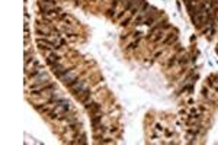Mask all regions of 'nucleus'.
<instances>
[{
	"instance_id": "2",
	"label": "nucleus",
	"mask_w": 218,
	"mask_h": 145,
	"mask_svg": "<svg viewBox=\"0 0 218 145\" xmlns=\"http://www.w3.org/2000/svg\"><path fill=\"white\" fill-rule=\"evenodd\" d=\"M68 89H70V92H71L73 94H74V96H76V97H77V96H80V94L83 93V92H84V90H86L87 89V86H86V83H84V81H83V80H76V81H74V83H73L71 86L68 87Z\"/></svg>"
},
{
	"instance_id": "4",
	"label": "nucleus",
	"mask_w": 218,
	"mask_h": 145,
	"mask_svg": "<svg viewBox=\"0 0 218 145\" xmlns=\"http://www.w3.org/2000/svg\"><path fill=\"white\" fill-rule=\"evenodd\" d=\"M84 108H86V110L90 113V115H96V113H101L102 106L99 105V103H93V102L90 100L89 103L84 105Z\"/></svg>"
},
{
	"instance_id": "6",
	"label": "nucleus",
	"mask_w": 218,
	"mask_h": 145,
	"mask_svg": "<svg viewBox=\"0 0 218 145\" xmlns=\"http://www.w3.org/2000/svg\"><path fill=\"white\" fill-rule=\"evenodd\" d=\"M101 123H102V115H101V113L92 115V126H93V128L101 126Z\"/></svg>"
},
{
	"instance_id": "8",
	"label": "nucleus",
	"mask_w": 218,
	"mask_h": 145,
	"mask_svg": "<svg viewBox=\"0 0 218 145\" xmlns=\"http://www.w3.org/2000/svg\"><path fill=\"white\" fill-rule=\"evenodd\" d=\"M135 45H137V42H132V44L130 45V48H135Z\"/></svg>"
},
{
	"instance_id": "1",
	"label": "nucleus",
	"mask_w": 218,
	"mask_h": 145,
	"mask_svg": "<svg viewBox=\"0 0 218 145\" xmlns=\"http://www.w3.org/2000/svg\"><path fill=\"white\" fill-rule=\"evenodd\" d=\"M31 80H32V86H45V84L51 83L50 76H48V72H45V71L38 72L35 77H32Z\"/></svg>"
},
{
	"instance_id": "5",
	"label": "nucleus",
	"mask_w": 218,
	"mask_h": 145,
	"mask_svg": "<svg viewBox=\"0 0 218 145\" xmlns=\"http://www.w3.org/2000/svg\"><path fill=\"white\" fill-rule=\"evenodd\" d=\"M47 58V64L48 65H54V64H57V63H60L61 61V55L58 54L57 51H52L48 57H45Z\"/></svg>"
},
{
	"instance_id": "7",
	"label": "nucleus",
	"mask_w": 218,
	"mask_h": 145,
	"mask_svg": "<svg viewBox=\"0 0 218 145\" xmlns=\"http://www.w3.org/2000/svg\"><path fill=\"white\" fill-rule=\"evenodd\" d=\"M115 16H116L115 9H114V7H112V9H109V10H108V18H111V19H115Z\"/></svg>"
},
{
	"instance_id": "3",
	"label": "nucleus",
	"mask_w": 218,
	"mask_h": 145,
	"mask_svg": "<svg viewBox=\"0 0 218 145\" xmlns=\"http://www.w3.org/2000/svg\"><path fill=\"white\" fill-rule=\"evenodd\" d=\"M77 80V76H76V72H73V71H68L67 74H64L61 79H60V81H63V84H65L67 87H70Z\"/></svg>"
}]
</instances>
